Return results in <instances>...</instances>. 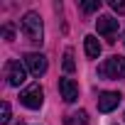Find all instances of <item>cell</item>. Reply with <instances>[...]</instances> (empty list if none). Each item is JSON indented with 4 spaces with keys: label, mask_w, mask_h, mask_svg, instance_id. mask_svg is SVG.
Returning a JSON list of instances; mask_svg holds the SVG:
<instances>
[{
    "label": "cell",
    "mask_w": 125,
    "mask_h": 125,
    "mask_svg": "<svg viewBox=\"0 0 125 125\" xmlns=\"http://www.w3.org/2000/svg\"><path fill=\"white\" fill-rule=\"evenodd\" d=\"M22 27V34L32 42V44H42L44 42V27H42V17L37 12H27L20 22Z\"/></svg>",
    "instance_id": "cell-1"
},
{
    "label": "cell",
    "mask_w": 125,
    "mask_h": 125,
    "mask_svg": "<svg viewBox=\"0 0 125 125\" xmlns=\"http://www.w3.org/2000/svg\"><path fill=\"white\" fill-rule=\"evenodd\" d=\"M98 74L103 79H110V81H118V79H125V56H110L105 59L103 64L98 66Z\"/></svg>",
    "instance_id": "cell-2"
},
{
    "label": "cell",
    "mask_w": 125,
    "mask_h": 125,
    "mask_svg": "<svg viewBox=\"0 0 125 125\" xmlns=\"http://www.w3.org/2000/svg\"><path fill=\"white\" fill-rule=\"evenodd\" d=\"M20 103H22L25 108H30V110L42 108V103H44V91H42V86H39V83L27 86V88L20 93Z\"/></svg>",
    "instance_id": "cell-3"
},
{
    "label": "cell",
    "mask_w": 125,
    "mask_h": 125,
    "mask_svg": "<svg viewBox=\"0 0 125 125\" xmlns=\"http://www.w3.org/2000/svg\"><path fill=\"white\" fill-rule=\"evenodd\" d=\"M5 79H8L10 86H20V83H25V79H27V66L20 64L17 59H10L8 64H5Z\"/></svg>",
    "instance_id": "cell-4"
},
{
    "label": "cell",
    "mask_w": 125,
    "mask_h": 125,
    "mask_svg": "<svg viewBox=\"0 0 125 125\" xmlns=\"http://www.w3.org/2000/svg\"><path fill=\"white\" fill-rule=\"evenodd\" d=\"M25 66H27V71L32 74V76H44L47 74V56L44 54H37V52H30V54H25Z\"/></svg>",
    "instance_id": "cell-5"
},
{
    "label": "cell",
    "mask_w": 125,
    "mask_h": 125,
    "mask_svg": "<svg viewBox=\"0 0 125 125\" xmlns=\"http://www.w3.org/2000/svg\"><path fill=\"white\" fill-rule=\"evenodd\" d=\"M118 27H120V22H118L115 17H110V15H103V17L96 20V30H98V34H103L108 42H115Z\"/></svg>",
    "instance_id": "cell-6"
},
{
    "label": "cell",
    "mask_w": 125,
    "mask_h": 125,
    "mask_svg": "<svg viewBox=\"0 0 125 125\" xmlns=\"http://www.w3.org/2000/svg\"><path fill=\"white\" fill-rule=\"evenodd\" d=\"M120 93L118 91H105V93H101L98 96V110L101 113H110V110H115L118 105H120Z\"/></svg>",
    "instance_id": "cell-7"
},
{
    "label": "cell",
    "mask_w": 125,
    "mask_h": 125,
    "mask_svg": "<svg viewBox=\"0 0 125 125\" xmlns=\"http://www.w3.org/2000/svg\"><path fill=\"white\" fill-rule=\"evenodd\" d=\"M59 93L66 103H76L79 101V83L71 79H59Z\"/></svg>",
    "instance_id": "cell-8"
},
{
    "label": "cell",
    "mask_w": 125,
    "mask_h": 125,
    "mask_svg": "<svg viewBox=\"0 0 125 125\" xmlns=\"http://www.w3.org/2000/svg\"><path fill=\"white\" fill-rule=\"evenodd\" d=\"M83 49H86V56H88V59H98V56H101V42H98L93 34L83 37Z\"/></svg>",
    "instance_id": "cell-9"
},
{
    "label": "cell",
    "mask_w": 125,
    "mask_h": 125,
    "mask_svg": "<svg viewBox=\"0 0 125 125\" xmlns=\"http://www.w3.org/2000/svg\"><path fill=\"white\" fill-rule=\"evenodd\" d=\"M66 125H88V113L86 110H79V113L69 115L66 118Z\"/></svg>",
    "instance_id": "cell-10"
},
{
    "label": "cell",
    "mask_w": 125,
    "mask_h": 125,
    "mask_svg": "<svg viewBox=\"0 0 125 125\" xmlns=\"http://www.w3.org/2000/svg\"><path fill=\"white\" fill-rule=\"evenodd\" d=\"M61 66H64L66 74H71V71L76 69V61H74V52H71V49L64 52V61H61Z\"/></svg>",
    "instance_id": "cell-11"
},
{
    "label": "cell",
    "mask_w": 125,
    "mask_h": 125,
    "mask_svg": "<svg viewBox=\"0 0 125 125\" xmlns=\"http://www.w3.org/2000/svg\"><path fill=\"white\" fill-rule=\"evenodd\" d=\"M10 103L8 101H3V105H0V125H8L10 123Z\"/></svg>",
    "instance_id": "cell-12"
},
{
    "label": "cell",
    "mask_w": 125,
    "mask_h": 125,
    "mask_svg": "<svg viewBox=\"0 0 125 125\" xmlns=\"http://www.w3.org/2000/svg\"><path fill=\"white\" fill-rule=\"evenodd\" d=\"M98 8H101V0H83V3H81L83 12H96Z\"/></svg>",
    "instance_id": "cell-13"
},
{
    "label": "cell",
    "mask_w": 125,
    "mask_h": 125,
    "mask_svg": "<svg viewBox=\"0 0 125 125\" xmlns=\"http://www.w3.org/2000/svg\"><path fill=\"white\" fill-rule=\"evenodd\" d=\"M110 8H113L118 15H125V0H110Z\"/></svg>",
    "instance_id": "cell-14"
},
{
    "label": "cell",
    "mask_w": 125,
    "mask_h": 125,
    "mask_svg": "<svg viewBox=\"0 0 125 125\" xmlns=\"http://www.w3.org/2000/svg\"><path fill=\"white\" fill-rule=\"evenodd\" d=\"M3 34H5V39H8V42H12V39H15V32H12V25H5V27H3Z\"/></svg>",
    "instance_id": "cell-15"
},
{
    "label": "cell",
    "mask_w": 125,
    "mask_h": 125,
    "mask_svg": "<svg viewBox=\"0 0 125 125\" xmlns=\"http://www.w3.org/2000/svg\"><path fill=\"white\" fill-rule=\"evenodd\" d=\"M15 125H25V123H22V120H17V123H15Z\"/></svg>",
    "instance_id": "cell-16"
}]
</instances>
